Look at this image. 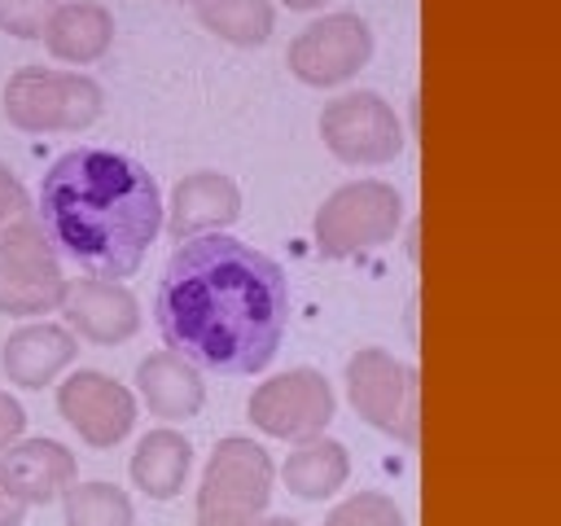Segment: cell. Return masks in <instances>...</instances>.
I'll use <instances>...</instances> for the list:
<instances>
[{
    "label": "cell",
    "instance_id": "26",
    "mask_svg": "<svg viewBox=\"0 0 561 526\" xmlns=\"http://www.w3.org/2000/svg\"><path fill=\"white\" fill-rule=\"evenodd\" d=\"M254 526H302V522H294V517H259Z\"/></svg>",
    "mask_w": 561,
    "mask_h": 526
},
{
    "label": "cell",
    "instance_id": "8",
    "mask_svg": "<svg viewBox=\"0 0 561 526\" xmlns=\"http://www.w3.org/2000/svg\"><path fill=\"white\" fill-rule=\"evenodd\" d=\"M320 140L337 162L381 167L403 149V127L377 92H342L320 110Z\"/></svg>",
    "mask_w": 561,
    "mask_h": 526
},
{
    "label": "cell",
    "instance_id": "6",
    "mask_svg": "<svg viewBox=\"0 0 561 526\" xmlns=\"http://www.w3.org/2000/svg\"><path fill=\"white\" fill-rule=\"evenodd\" d=\"M61 294H66V276L35 210H22L18 219L0 224V311L44 316L61 307Z\"/></svg>",
    "mask_w": 561,
    "mask_h": 526
},
{
    "label": "cell",
    "instance_id": "24",
    "mask_svg": "<svg viewBox=\"0 0 561 526\" xmlns=\"http://www.w3.org/2000/svg\"><path fill=\"white\" fill-rule=\"evenodd\" d=\"M22 210H31V197H26V188H22V180L0 162V224H9V219H18Z\"/></svg>",
    "mask_w": 561,
    "mask_h": 526
},
{
    "label": "cell",
    "instance_id": "7",
    "mask_svg": "<svg viewBox=\"0 0 561 526\" xmlns=\"http://www.w3.org/2000/svg\"><path fill=\"white\" fill-rule=\"evenodd\" d=\"M346 395L359 421H368L373 430L399 443H416V421H421L416 368L399 364L381 346H364L346 364Z\"/></svg>",
    "mask_w": 561,
    "mask_h": 526
},
{
    "label": "cell",
    "instance_id": "9",
    "mask_svg": "<svg viewBox=\"0 0 561 526\" xmlns=\"http://www.w3.org/2000/svg\"><path fill=\"white\" fill-rule=\"evenodd\" d=\"M250 425L263 430L267 438L285 443H307L320 438L324 425L333 421V386L316 368H289L280 377H267L250 403Z\"/></svg>",
    "mask_w": 561,
    "mask_h": 526
},
{
    "label": "cell",
    "instance_id": "10",
    "mask_svg": "<svg viewBox=\"0 0 561 526\" xmlns=\"http://www.w3.org/2000/svg\"><path fill=\"white\" fill-rule=\"evenodd\" d=\"M373 57V31L355 13H324L289 44V70L311 88H337Z\"/></svg>",
    "mask_w": 561,
    "mask_h": 526
},
{
    "label": "cell",
    "instance_id": "11",
    "mask_svg": "<svg viewBox=\"0 0 561 526\" xmlns=\"http://www.w3.org/2000/svg\"><path fill=\"white\" fill-rule=\"evenodd\" d=\"M57 412L88 447H114L136 425L131 390L96 368H79L57 386Z\"/></svg>",
    "mask_w": 561,
    "mask_h": 526
},
{
    "label": "cell",
    "instance_id": "17",
    "mask_svg": "<svg viewBox=\"0 0 561 526\" xmlns=\"http://www.w3.org/2000/svg\"><path fill=\"white\" fill-rule=\"evenodd\" d=\"M136 386L145 395V408L162 421H188L202 412L206 403V386H202V373L175 355V351H153L136 364Z\"/></svg>",
    "mask_w": 561,
    "mask_h": 526
},
{
    "label": "cell",
    "instance_id": "25",
    "mask_svg": "<svg viewBox=\"0 0 561 526\" xmlns=\"http://www.w3.org/2000/svg\"><path fill=\"white\" fill-rule=\"evenodd\" d=\"M22 430H26V412H22V403H18L9 390H0V451L13 447V443L22 438Z\"/></svg>",
    "mask_w": 561,
    "mask_h": 526
},
{
    "label": "cell",
    "instance_id": "23",
    "mask_svg": "<svg viewBox=\"0 0 561 526\" xmlns=\"http://www.w3.org/2000/svg\"><path fill=\"white\" fill-rule=\"evenodd\" d=\"M53 9L57 0H0V31L18 39H39Z\"/></svg>",
    "mask_w": 561,
    "mask_h": 526
},
{
    "label": "cell",
    "instance_id": "12",
    "mask_svg": "<svg viewBox=\"0 0 561 526\" xmlns=\"http://www.w3.org/2000/svg\"><path fill=\"white\" fill-rule=\"evenodd\" d=\"M66 329L75 338H88L96 346H118L140 329V302L127 285L118 281H101V276H83V281H66L61 307Z\"/></svg>",
    "mask_w": 561,
    "mask_h": 526
},
{
    "label": "cell",
    "instance_id": "2",
    "mask_svg": "<svg viewBox=\"0 0 561 526\" xmlns=\"http://www.w3.org/2000/svg\"><path fill=\"white\" fill-rule=\"evenodd\" d=\"M35 219L57 254L101 281H123L162 228V193L136 158L79 145L48 167Z\"/></svg>",
    "mask_w": 561,
    "mask_h": 526
},
{
    "label": "cell",
    "instance_id": "21",
    "mask_svg": "<svg viewBox=\"0 0 561 526\" xmlns=\"http://www.w3.org/2000/svg\"><path fill=\"white\" fill-rule=\"evenodd\" d=\"M61 508L66 526H136V508L114 482H70L61 491Z\"/></svg>",
    "mask_w": 561,
    "mask_h": 526
},
{
    "label": "cell",
    "instance_id": "22",
    "mask_svg": "<svg viewBox=\"0 0 561 526\" xmlns=\"http://www.w3.org/2000/svg\"><path fill=\"white\" fill-rule=\"evenodd\" d=\"M324 526H403V513L381 491H355L324 517Z\"/></svg>",
    "mask_w": 561,
    "mask_h": 526
},
{
    "label": "cell",
    "instance_id": "15",
    "mask_svg": "<svg viewBox=\"0 0 561 526\" xmlns=\"http://www.w3.org/2000/svg\"><path fill=\"white\" fill-rule=\"evenodd\" d=\"M70 364H75V333L66 324H53V320H35V324L13 329L4 338V351H0L4 377L13 386H26V390L57 381Z\"/></svg>",
    "mask_w": 561,
    "mask_h": 526
},
{
    "label": "cell",
    "instance_id": "1",
    "mask_svg": "<svg viewBox=\"0 0 561 526\" xmlns=\"http://www.w3.org/2000/svg\"><path fill=\"white\" fill-rule=\"evenodd\" d=\"M167 351L224 377L263 373L289 324L285 272L254 245L206 232L175 245L153 298Z\"/></svg>",
    "mask_w": 561,
    "mask_h": 526
},
{
    "label": "cell",
    "instance_id": "18",
    "mask_svg": "<svg viewBox=\"0 0 561 526\" xmlns=\"http://www.w3.org/2000/svg\"><path fill=\"white\" fill-rule=\"evenodd\" d=\"M131 482L149 500H171L184 491V478L193 469V447L175 430H149L131 451Z\"/></svg>",
    "mask_w": 561,
    "mask_h": 526
},
{
    "label": "cell",
    "instance_id": "13",
    "mask_svg": "<svg viewBox=\"0 0 561 526\" xmlns=\"http://www.w3.org/2000/svg\"><path fill=\"white\" fill-rule=\"evenodd\" d=\"M75 482V456L57 438H18L0 451V487L31 513L35 504H53Z\"/></svg>",
    "mask_w": 561,
    "mask_h": 526
},
{
    "label": "cell",
    "instance_id": "14",
    "mask_svg": "<svg viewBox=\"0 0 561 526\" xmlns=\"http://www.w3.org/2000/svg\"><path fill=\"white\" fill-rule=\"evenodd\" d=\"M237 215H241V188H237V180L224 175V171H193L171 193L167 228L175 232V241H188V237L224 232L228 224H237Z\"/></svg>",
    "mask_w": 561,
    "mask_h": 526
},
{
    "label": "cell",
    "instance_id": "20",
    "mask_svg": "<svg viewBox=\"0 0 561 526\" xmlns=\"http://www.w3.org/2000/svg\"><path fill=\"white\" fill-rule=\"evenodd\" d=\"M197 22L215 35H224L237 48H259L267 44L272 26H276V9L272 0H193Z\"/></svg>",
    "mask_w": 561,
    "mask_h": 526
},
{
    "label": "cell",
    "instance_id": "16",
    "mask_svg": "<svg viewBox=\"0 0 561 526\" xmlns=\"http://www.w3.org/2000/svg\"><path fill=\"white\" fill-rule=\"evenodd\" d=\"M44 48L57 57V61H70V66H92L110 53V39H114V18L105 4L96 0H66L48 13L44 31H39Z\"/></svg>",
    "mask_w": 561,
    "mask_h": 526
},
{
    "label": "cell",
    "instance_id": "19",
    "mask_svg": "<svg viewBox=\"0 0 561 526\" xmlns=\"http://www.w3.org/2000/svg\"><path fill=\"white\" fill-rule=\"evenodd\" d=\"M280 478H285V491L298 495V500H329L333 491L346 487L351 478V460H346V447L333 443V438H307L298 443L285 465H280Z\"/></svg>",
    "mask_w": 561,
    "mask_h": 526
},
{
    "label": "cell",
    "instance_id": "3",
    "mask_svg": "<svg viewBox=\"0 0 561 526\" xmlns=\"http://www.w3.org/2000/svg\"><path fill=\"white\" fill-rule=\"evenodd\" d=\"M272 482L276 465L259 443L241 434L219 438L197 487V526H254L272 500Z\"/></svg>",
    "mask_w": 561,
    "mask_h": 526
},
{
    "label": "cell",
    "instance_id": "5",
    "mask_svg": "<svg viewBox=\"0 0 561 526\" xmlns=\"http://www.w3.org/2000/svg\"><path fill=\"white\" fill-rule=\"evenodd\" d=\"M403 197L381 180H355L324 197L316 210V250L324 259H355L364 250L386 245L399 232Z\"/></svg>",
    "mask_w": 561,
    "mask_h": 526
},
{
    "label": "cell",
    "instance_id": "27",
    "mask_svg": "<svg viewBox=\"0 0 561 526\" xmlns=\"http://www.w3.org/2000/svg\"><path fill=\"white\" fill-rule=\"evenodd\" d=\"M316 4H324V0H285V9H316Z\"/></svg>",
    "mask_w": 561,
    "mask_h": 526
},
{
    "label": "cell",
    "instance_id": "4",
    "mask_svg": "<svg viewBox=\"0 0 561 526\" xmlns=\"http://www.w3.org/2000/svg\"><path fill=\"white\" fill-rule=\"evenodd\" d=\"M105 92L96 79L75 70L22 66L4 83V118L18 132H83L101 118Z\"/></svg>",
    "mask_w": 561,
    "mask_h": 526
}]
</instances>
